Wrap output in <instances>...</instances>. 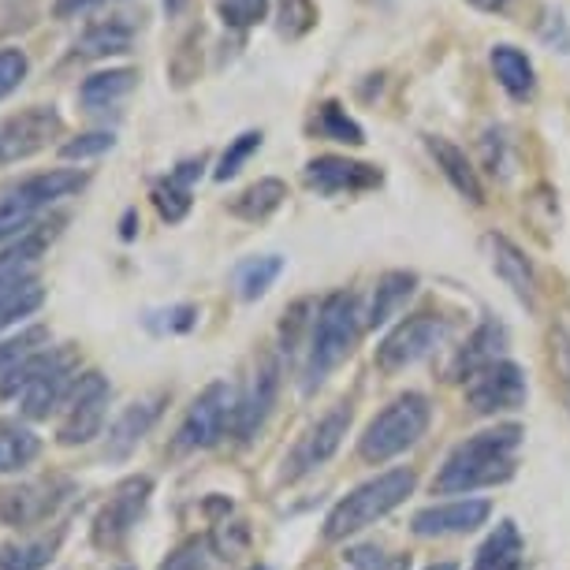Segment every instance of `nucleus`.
Returning <instances> with one entry per match:
<instances>
[{"label": "nucleus", "instance_id": "obj_16", "mask_svg": "<svg viewBox=\"0 0 570 570\" xmlns=\"http://www.w3.org/2000/svg\"><path fill=\"white\" fill-rule=\"evenodd\" d=\"M492 514L489 500H451V503H433V508H422L411 519V530L417 537H455V533H470L478 525H485Z\"/></svg>", "mask_w": 570, "mask_h": 570}, {"label": "nucleus", "instance_id": "obj_6", "mask_svg": "<svg viewBox=\"0 0 570 570\" xmlns=\"http://www.w3.org/2000/svg\"><path fill=\"white\" fill-rule=\"evenodd\" d=\"M86 183H90L86 171L52 168V171H41V176H30L19 183V187H12L4 198H0V243L12 239V235H27V228L35 224L41 209L57 206L60 198L79 195Z\"/></svg>", "mask_w": 570, "mask_h": 570}, {"label": "nucleus", "instance_id": "obj_42", "mask_svg": "<svg viewBox=\"0 0 570 570\" xmlns=\"http://www.w3.org/2000/svg\"><path fill=\"white\" fill-rule=\"evenodd\" d=\"M27 75H30V57L23 49H16V46L0 49V101L12 98L19 86L27 82Z\"/></svg>", "mask_w": 570, "mask_h": 570}, {"label": "nucleus", "instance_id": "obj_36", "mask_svg": "<svg viewBox=\"0 0 570 570\" xmlns=\"http://www.w3.org/2000/svg\"><path fill=\"white\" fill-rule=\"evenodd\" d=\"M317 27V4L314 0H279V23L276 30L287 41L306 38Z\"/></svg>", "mask_w": 570, "mask_h": 570}, {"label": "nucleus", "instance_id": "obj_18", "mask_svg": "<svg viewBox=\"0 0 570 570\" xmlns=\"http://www.w3.org/2000/svg\"><path fill=\"white\" fill-rule=\"evenodd\" d=\"M165 406H168V392L142 395V400H135L131 406H127V411L116 417V425L109 429V440H105V459L120 462V459L131 455V451L142 444V436L157 425V417L165 414Z\"/></svg>", "mask_w": 570, "mask_h": 570}, {"label": "nucleus", "instance_id": "obj_31", "mask_svg": "<svg viewBox=\"0 0 570 570\" xmlns=\"http://www.w3.org/2000/svg\"><path fill=\"white\" fill-rule=\"evenodd\" d=\"M60 533L38 537V541H8L0 544V570H41L57 556Z\"/></svg>", "mask_w": 570, "mask_h": 570}, {"label": "nucleus", "instance_id": "obj_22", "mask_svg": "<svg viewBox=\"0 0 570 570\" xmlns=\"http://www.w3.org/2000/svg\"><path fill=\"white\" fill-rule=\"evenodd\" d=\"M414 292H417V273H411V268H392V273H384L373 287V303H370V314H365V325L370 328L389 325L392 317L403 314V306L411 303Z\"/></svg>", "mask_w": 570, "mask_h": 570}, {"label": "nucleus", "instance_id": "obj_41", "mask_svg": "<svg viewBox=\"0 0 570 570\" xmlns=\"http://www.w3.org/2000/svg\"><path fill=\"white\" fill-rule=\"evenodd\" d=\"M195 325H198V306H168L146 314V328L157 332V336H179V332H190Z\"/></svg>", "mask_w": 570, "mask_h": 570}, {"label": "nucleus", "instance_id": "obj_20", "mask_svg": "<svg viewBox=\"0 0 570 570\" xmlns=\"http://www.w3.org/2000/svg\"><path fill=\"white\" fill-rule=\"evenodd\" d=\"M503 347H508V325L497 321V317L481 321V325L473 328V336L462 343V351L455 354V365H451V373L466 381V376H473L478 370H485V365L500 362Z\"/></svg>", "mask_w": 570, "mask_h": 570}, {"label": "nucleus", "instance_id": "obj_43", "mask_svg": "<svg viewBox=\"0 0 570 570\" xmlns=\"http://www.w3.org/2000/svg\"><path fill=\"white\" fill-rule=\"evenodd\" d=\"M112 146H116V135L112 131H86V135L68 138V142L60 146V157L63 160H86V157L109 154Z\"/></svg>", "mask_w": 570, "mask_h": 570}, {"label": "nucleus", "instance_id": "obj_3", "mask_svg": "<svg viewBox=\"0 0 570 570\" xmlns=\"http://www.w3.org/2000/svg\"><path fill=\"white\" fill-rule=\"evenodd\" d=\"M75 365H79V358H75L71 347H41L8 373V381L0 384V400L19 395V411L41 422L63 403L75 381Z\"/></svg>", "mask_w": 570, "mask_h": 570}, {"label": "nucleus", "instance_id": "obj_21", "mask_svg": "<svg viewBox=\"0 0 570 570\" xmlns=\"http://www.w3.org/2000/svg\"><path fill=\"white\" fill-rule=\"evenodd\" d=\"M425 146H429V154H433L436 168L444 171V179L451 183V187H455L459 195L470 202V206H485V187H481V176H478V168L470 165V157L462 154L455 142H448V138H436V135H429Z\"/></svg>", "mask_w": 570, "mask_h": 570}, {"label": "nucleus", "instance_id": "obj_29", "mask_svg": "<svg viewBox=\"0 0 570 570\" xmlns=\"http://www.w3.org/2000/svg\"><path fill=\"white\" fill-rule=\"evenodd\" d=\"M548 358H552V376L559 384L567 411H570V306H559L548 328Z\"/></svg>", "mask_w": 570, "mask_h": 570}, {"label": "nucleus", "instance_id": "obj_5", "mask_svg": "<svg viewBox=\"0 0 570 570\" xmlns=\"http://www.w3.org/2000/svg\"><path fill=\"white\" fill-rule=\"evenodd\" d=\"M429 422H433V403L422 392L400 395L365 425L358 440V459L370 462V466H381V462L403 455L406 448H414L425 436Z\"/></svg>", "mask_w": 570, "mask_h": 570}, {"label": "nucleus", "instance_id": "obj_24", "mask_svg": "<svg viewBox=\"0 0 570 570\" xmlns=\"http://www.w3.org/2000/svg\"><path fill=\"white\" fill-rule=\"evenodd\" d=\"M522 533L514 522H500L497 530L485 537V544L478 548V559H473L470 570H522Z\"/></svg>", "mask_w": 570, "mask_h": 570}, {"label": "nucleus", "instance_id": "obj_25", "mask_svg": "<svg viewBox=\"0 0 570 570\" xmlns=\"http://www.w3.org/2000/svg\"><path fill=\"white\" fill-rule=\"evenodd\" d=\"M492 71H497L500 86L508 90V98H514V101H530L533 98L537 75H533L530 57H525L522 49L497 46V49H492Z\"/></svg>", "mask_w": 570, "mask_h": 570}, {"label": "nucleus", "instance_id": "obj_34", "mask_svg": "<svg viewBox=\"0 0 570 570\" xmlns=\"http://www.w3.org/2000/svg\"><path fill=\"white\" fill-rule=\"evenodd\" d=\"M190 202H195V198H190V187H183L179 179L165 176V179L154 183V206L160 213V220L179 224L190 213Z\"/></svg>", "mask_w": 570, "mask_h": 570}, {"label": "nucleus", "instance_id": "obj_10", "mask_svg": "<svg viewBox=\"0 0 570 570\" xmlns=\"http://www.w3.org/2000/svg\"><path fill=\"white\" fill-rule=\"evenodd\" d=\"M530 395V384H525V373L514 362L500 358L466 376V406L473 414L492 417V414H508L519 411Z\"/></svg>", "mask_w": 570, "mask_h": 570}, {"label": "nucleus", "instance_id": "obj_8", "mask_svg": "<svg viewBox=\"0 0 570 570\" xmlns=\"http://www.w3.org/2000/svg\"><path fill=\"white\" fill-rule=\"evenodd\" d=\"M235 389L228 381L209 384L206 392L190 403L187 417H183L179 433H176V451H206L217 448L228 425H235Z\"/></svg>", "mask_w": 570, "mask_h": 570}, {"label": "nucleus", "instance_id": "obj_27", "mask_svg": "<svg viewBox=\"0 0 570 570\" xmlns=\"http://www.w3.org/2000/svg\"><path fill=\"white\" fill-rule=\"evenodd\" d=\"M284 202H287V183L284 179H257L243 190V195L232 198V217L257 224V220L273 217Z\"/></svg>", "mask_w": 570, "mask_h": 570}, {"label": "nucleus", "instance_id": "obj_49", "mask_svg": "<svg viewBox=\"0 0 570 570\" xmlns=\"http://www.w3.org/2000/svg\"><path fill=\"white\" fill-rule=\"evenodd\" d=\"M473 8H481V12H503V8L511 4V0H470Z\"/></svg>", "mask_w": 570, "mask_h": 570}, {"label": "nucleus", "instance_id": "obj_17", "mask_svg": "<svg viewBox=\"0 0 570 570\" xmlns=\"http://www.w3.org/2000/svg\"><path fill=\"white\" fill-rule=\"evenodd\" d=\"M276 395H279V362L268 354V358H262V365H257L243 403L235 406V425H232L235 436L254 440L262 433V425L268 422V414H273V406H276Z\"/></svg>", "mask_w": 570, "mask_h": 570}, {"label": "nucleus", "instance_id": "obj_50", "mask_svg": "<svg viewBox=\"0 0 570 570\" xmlns=\"http://www.w3.org/2000/svg\"><path fill=\"white\" fill-rule=\"evenodd\" d=\"M425 570H459L455 563H433V567H425Z\"/></svg>", "mask_w": 570, "mask_h": 570}, {"label": "nucleus", "instance_id": "obj_44", "mask_svg": "<svg viewBox=\"0 0 570 570\" xmlns=\"http://www.w3.org/2000/svg\"><path fill=\"white\" fill-rule=\"evenodd\" d=\"M541 38L548 41V46H556L559 52H570V27H567V19H563L559 8H556V12H548Z\"/></svg>", "mask_w": 570, "mask_h": 570}, {"label": "nucleus", "instance_id": "obj_35", "mask_svg": "<svg viewBox=\"0 0 570 570\" xmlns=\"http://www.w3.org/2000/svg\"><path fill=\"white\" fill-rule=\"evenodd\" d=\"M213 8L228 30H250L268 16V0H213Z\"/></svg>", "mask_w": 570, "mask_h": 570}, {"label": "nucleus", "instance_id": "obj_1", "mask_svg": "<svg viewBox=\"0 0 570 570\" xmlns=\"http://www.w3.org/2000/svg\"><path fill=\"white\" fill-rule=\"evenodd\" d=\"M522 425H492L481 433L466 436L455 451L444 459V466L433 478V492L448 497V492H473V489H489L503 485L514 478V451L522 444Z\"/></svg>", "mask_w": 570, "mask_h": 570}, {"label": "nucleus", "instance_id": "obj_23", "mask_svg": "<svg viewBox=\"0 0 570 570\" xmlns=\"http://www.w3.org/2000/svg\"><path fill=\"white\" fill-rule=\"evenodd\" d=\"M138 75L135 68H109V71H94L86 75L82 86H79V101L86 112H101L109 109V105H116L120 98H127V94L138 86Z\"/></svg>", "mask_w": 570, "mask_h": 570}, {"label": "nucleus", "instance_id": "obj_32", "mask_svg": "<svg viewBox=\"0 0 570 570\" xmlns=\"http://www.w3.org/2000/svg\"><path fill=\"white\" fill-rule=\"evenodd\" d=\"M314 131L321 138H332V142H347V146H362L365 142L362 124H354L340 101H325V105H321L317 116H314Z\"/></svg>", "mask_w": 570, "mask_h": 570}, {"label": "nucleus", "instance_id": "obj_9", "mask_svg": "<svg viewBox=\"0 0 570 570\" xmlns=\"http://www.w3.org/2000/svg\"><path fill=\"white\" fill-rule=\"evenodd\" d=\"M109 381L90 370L75 381V389L68 395V411H63V422L57 429V440L63 448H75V444H90L94 436H101V425H105V414H109Z\"/></svg>", "mask_w": 570, "mask_h": 570}, {"label": "nucleus", "instance_id": "obj_12", "mask_svg": "<svg viewBox=\"0 0 570 570\" xmlns=\"http://www.w3.org/2000/svg\"><path fill=\"white\" fill-rule=\"evenodd\" d=\"M60 131H63V116L57 112V105H30V109L0 124V165L38 154Z\"/></svg>", "mask_w": 570, "mask_h": 570}, {"label": "nucleus", "instance_id": "obj_38", "mask_svg": "<svg viewBox=\"0 0 570 570\" xmlns=\"http://www.w3.org/2000/svg\"><path fill=\"white\" fill-rule=\"evenodd\" d=\"M157 570H217V556H213L206 537H190Z\"/></svg>", "mask_w": 570, "mask_h": 570}, {"label": "nucleus", "instance_id": "obj_14", "mask_svg": "<svg viewBox=\"0 0 570 570\" xmlns=\"http://www.w3.org/2000/svg\"><path fill=\"white\" fill-rule=\"evenodd\" d=\"M68 497H71V485H68V481H60V478L0 489V522L16 525V530H27V525L46 522Z\"/></svg>", "mask_w": 570, "mask_h": 570}, {"label": "nucleus", "instance_id": "obj_37", "mask_svg": "<svg viewBox=\"0 0 570 570\" xmlns=\"http://www.w3.org/2000/svg\"><path fill=\"white\" fill-rule=\"evenodd\" d=\"M262 142H265L262 131H243L239 138H232V146L220 154V165H217V171H213V179L228 183L232 176H239L246 160H250L257 149H262Z\"/></svg>", "mask_w": 570, "mask_h": 570}, {"label": "nucleus", "instance_id": "obj_47", "mask_svg": "<svg viewBox=\"0 0 570 570\" xmlns=\"http://www.w3.org/2000/svg\"><path fill=\"white\" fill-rule=\"evenodd\" d=\"M354 570H411V556H384L373 567H354Z\"/></svg>", "mask_w": 570, "mask_h": 570}, {"label": "nucleus", "instance_id": "obj_13", "mask_svg": "<svg viewBox=\"0 0 570 570\" xmlns=\"http://www.w3.org/2000/svg\"><path fill=\"white\" fill-rule=\"evenodd\" d=\"M347 429H351V406L347 403H336L332 411L321 417V422L309 429V433L298 440L295 451L287 455L284 462V478L287 481H298V478H306L309 470H317V466H325V462L336 455L340 444H343V436H347Z\"/></svg>", "mask_w": 570, "mask_h": 570}, {"label": "nucleus", "instance_id": "obj_39", "mask_svg": "<svg viewBox=\"0 0 570 570\" xmlns=\"http://www.w3.org/2000/svg\"><path fill=\"white\" fill-rule=\"evenodd\" d=\"M198 46H202V30H190V35L176 46V57H171V63H168V75L179 90L198 79V68H202V49Z\"/></svg>", "mask_w": 570, "mask_h": 570}, {"label": "nucleus", "instance_id": "obj_40", "mask_svg": "<svg viewBox=\"0 0 570 570\" xmlns=\"http://www.w3.org/2000/svg\"><path fill=\"white\" fill-rule=\"evenodd\" d=\"M41 303H46V292H41L38 279H30V284H23L19 292L0 298V328H8V325H16V321L30 317Z\"/></svg>", "mask_w": 570, "mask_h": 570}, {"label": "nucleus", "instance_id": "obj_2", "mask_svg": "<svg viewBox=\"0 0 570 570\" xmlns=\"http://www.w3.org/2000/svg\"><path fill=\"white\" fill-rule=\"evenodd\" d=\"M362 306L354 292H332L325 303L317 306L314 325L306 336V362H303V389L314 392L325 384V376L354 351L362 336Z\"/></svg>", "mask_w": 570, "mask_h": 570}, {"label": "nucleus", "instance_id": "obj_4", "mask_svg": "<svg viewBox=\"0 0 570 570\" xmlns=\"http://www.w3.org/2000/svg\"><path fill=\"white\" fill-rule=\"evenodd\" d=\"M417 485V473L411 466H395L370 478L365 485L347 492L325 519V541H347V537L370 530L384 514H392L400 503L411 497Z\"/></svg>", "mask_w": 570, "mask_h": 570}, {"label": "nucleus", "instance_id": "obj_30", "mask_svg": "<svg viewBox=\"0 0 570 570\" xmlns=\"http://www.w3.org/2000/svg\"><path fill=\"white\" fill-rule=\"evenodd\" d=\"M41 440L19 422H0V473H16L27 462H35Z\"/></svg>", "mask_w": 570, "mask_h": 570}, {"label": "nucleus", "instance_id": "obj_33", "mask_svg": "<svg viewBox=\"0 0 570 570\" xmlns=\"http://www.w3.org/2000/svg\"><path fill=\"white\" fill-rule=\"evenodd\" d=\"M41 343H49V328H41V325L38 328H23L19 336L0 343V384L8 381V373H12L19 362H27L30 354L41 351Z\"/></svg>", "mask_w": 570, "mask_h": 570}, {"label": "nucleus", "instance_id": "obj_11", "mask_svg": "<svg viewBox=\"0 0 570 570\" xmlns=\"http://www.w3.org/2000/svg\"><path fill=\"white\" fill-rule=\"evenodd\" d=\"M154 497V481L146 473H135L116 485V492L109 497V503L101 508L98 522H94V544L98 548H120L131 530L138 525V519L146 514V503Z\"/></svg>", "mask_w": 570, "mask_h": 570}, {"label": "nucleus", "instance_id": "obj_7", "mask_svg": "<svg viewBox=\"0 0 570 570\" xmlns=\"http://www.w3.org/2000/svg\"><path fill=\"white\" fill-rule=\"evenodd\" d=\"M448 332H451V321L440 314H414L400 321V325L381 340V347H376V370L381 373L411 370V365L429 358V354L448 340Z\"/></svg>", "mask_w": 570, "mask_h": 570}, {"label": "nucleus", "instance_id": "obj_15", "mask_svg": "<svg viewBox=\"0 0 570 570\" xmlns=\"http://www.w3.org/2000/svg\"><path fill=\"white\" fill-rule=\"evenodd\" d=\"M306 187L317 190V195H358V190H376L384 183V171L376 165H365V160H351V157H314L306 165Z\"/></svg>", "mask_w": 570, "mask_h": 570}, {"label": "nucleus", "instance_id": "obj_45", "mask_svg": "<svg viewBox=\"0 0 570 570\" xmlns=\"http://www.w3.org/2000/svg\"><path fill=\"white\" fill-rule=\"evenodd\" d=\"M101 4H116V0H52V16L57 19H75L90 8H101Z\"/></svg>", "mask_w": 570, "mask_h": 570}, {"label": "nucleus", "instance_id": "obj_48", "mask_svg": "<svg viewBox=\"0 0 570 570\" xmlns=\"http://www.w3.org/2000/svg\"><path fill=\"white\" fill-rule=\"evenodd\" d=\"M135 224H138V213L127 209L124 220H120V235H124V239H135Z\"/></svg>", "mask_w": 570, "mask_h": 570}, {"label": "nucleus", "instance_id": "obj_19", "mask_svg": "<svg viewBox=\"0 0 570 570\" xmlns=\"http://www.w3.org/2000/svg\"><path fill=\"white\" fill-rule=\"evenodd\" d=\"M485 250H489V262H492V273H497L503 284L511 287L514 298L533 309L537 306V276H533V265L519 246H514L508 235L500 232H489L485 235Z\"/></svg>", "mask_w": 570, "mask_h": 570}, {"label": "nucleus", "instance_id": "obj_46", "mask_svg": "<svg viewBox=\"0 0 570 570\" xmlns=\"http://www.w3.org/2000/svg\"><path fill=\"white\" fill-rule=\"evenodd\" d=\"M202 171H206V157H187V160H179V165L171 168L168 176L179 179L183 187H195V183L202 179Z\"/></svg>", "mask_w": 570, "mask_h": 570}, {"label": "nucleus", "instance_id": "obj_26", "mask_svg": "<svg viewBox=\"0 0 570 570\" xmlns=\"http://www.w3.org/2000/svg\"><path fill=\"white\" fill-rule=\"evenodd\" d=\"M131 38H135L131 16H116V19H105V23L86 30V35L75 41V52H79V57H94V60L116 57V52L131 49Z\"/></svg>", "mask_w": 570, "mask_h": 570}, {"label": "nucleus", "instance_id": "obj_28", "mask_svg": "<svg viewBox=\"0 0 570 570\" xmlns=\"http://www.w3.org/2000/svg\"><path fill=\"white\" fill-rule=\"evenodd\" d=\"M284 273V257L279 254H262V257H246V262L235 268V292L246 303L262 298L268 287L276 284V276Z\"/></svg>", "mask_w": 570, "mask_h": 570}]
</instances>
